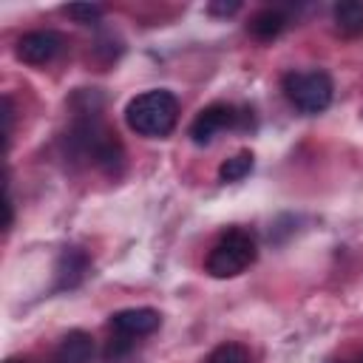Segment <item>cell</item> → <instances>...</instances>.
Returning a JSON list of instances; mask_svg holds the SVG:
<instances>
[{
  "label": "cell",
  "instance_id": "cell-13",
  "mask_svg": "<svg viewBox=\"0 0 363 363\" xmlns=\"http://www.w3.org/2000/svg\"><path fill=\"white\" fill-rule=\"evenodd\" d=\"M204 363H252V357H250V349L247 346H241L235 340H224V343H218L204 357Z\"/></svg>",
  "mask_w": 363,
  "mask_h": 363
},
{
  "label": "cell",
  "instance_id": "cell-9",
  "mask_svg": "<svg viewBox=\"0 0 363 363\" xmlns=\"http://www.w3.org/2000/svg\"><path fill=\"white\" fill-rule=\"evenodd\" d=\"M88 267H91V261H88V255L79 247H65L60 252V261H57V269H54L57 272V289L77 286L85 278Z\"/></svg>",
  "mask_w": 363,
  "mask_h": 363
},
{
  "label": "cell",
  "instance_id": "cell-6",
  "mask_svg": "<svg viewBox=\"0 0 363 363\" xmlns=\"http://www.w3.org/2000/svg\"><path fill=\"white\" fill-rule=\"evenodd\" d=\"M250 113L247 108H238L233 102H213L207 108H201L193 122H190V139L196 145H210L221 130H230V128H241L250 122Z\"/></svg>",
  "mask_w": 363,
  "mask_h": 363
},
{
  "label": "cell",
  "instance_id": "cell-11",
  "mask_svg": "<svg viewBox=\"0 0 363 363\" xmlns=\"http://www.w3.org/2000/svg\"><path fill=\"white\" fill-rule=\"evenodd\" d=\"M335 28L343 37H363V3L360 0H343L332 9Z\"/></svg>",
  "mask_w": 363,
  "mask_h": 363
},
{
  "label": "cell",
  "instance_id": "cell-17",
  "mask_svg": "<svg viewBox=\"0 0 363 363\" xmlns=\"http://www.w3.org/2000/svg\"><path fill=\"white\" fill-rule=\"evenodd\" d=\"M238 9H241L238 0H233V3H210V6H207V11H210V14H218V17H230V14H235Z\"/></svg>",
  "mask_w": 363,
  "mask_h": 363
},
{
  "label": "cell",
  "instance_id": "cell-4",
  "mask_svg": "<svg viewBox=\"0 0 363 363\" xmlns=\"http://www.w3.org/2000/svg\"><path fill=\"white\" fill-rule=\"evenodd\" d=\"M255 255H258L255 235L244 227H230L210 247L204 258V269L213 278H235L255 261Z\"/></svg>",
  "mask_w": 363,
  "mask_h": 363
},
{
  "label": "cell",
  "instance_id": "cell-10",
  "mask_svg": "<svg viewBox=\"0 0 363 363\" xmlns=\"http://www.w3.org/2000/svg\"><path fill=\"white\" fill-rule=\"evenodd\" d=\"M284 28H286V11H284V9H275V6L258 9V11L250 17V23H247V31H250L255 40H261V43L275 40Z\"/></svg>",
  "mask_w": 363,
  "mask_h": 363
},
{
  "label": "cell",
  "instance_id": "cell-7",
  "mask_svg": "<svg viewBox=\"0 0 363 363\" xmlns=\"http://www.w3.org/2000/svg\"><path fill=\"white\" fill-rule=\"evenodd\" d=\"M62 48H65V37L60 31H54V28H34V31H26L17 40L14 54H17L20 62L40 68V65L54 62L62 54Z\"/></svg>",
  "mask_w": 363,
  "mask_h": 363
},
{
  "label": "cell",
  "instance_id": "cell-3",
  "mask_svg": "<svg viewBox=\"0 0 363 363\" xmlns=\"http://www.w3.org/2000/svg\"><path fill=\"white\" fill-rule=\"evenodd\" d=\"M162 323V315L150 306L119 309L108 320V343H105V363H119L128 357L139 337H147Z\"/></svg>",
  "mask_w": 363,
  "mask_h": 363
},
{
  "label": "cell",
  "instance_id": "cell-15",
  "mask_svg": "<svg viewBox=\"0 0 363 363\" xmlns=\"http://www.w3.org/2000/svg\"><path fill=\"white\" fill-rule=\"evenodd\" d=\"M3 119H6V147H9L14 136V102L9 94H3Z\"/></svg>",
  "mask_w": 363,
  "mask_h": 363
},
{
  "label": "cell",
  "instance_id": "cell-14",
  "mask_svg": "<svg viewBox=\"0 0 363 363\" xmlns=\"http://www.w3.org/2000/svg\"><path fill=\"white\" fill-rule=\"evenodd\" d=\"M68 17H74L77 23H82V26H91V23H96L99 17H102V6H96V3H71V6H65L62 9Z\"/></svg>",
  "mask_w": 363,
  "mask_h": 363
},
{
  "label": "cell",
  "instance_id": "cell-12",
  "mask_svg": "<svg viewBox=\"0 0 363 363\" xmlns=\"http://www.w3.org/2000/svg\"><path fill=\"white\" fill-rule=\"evenodd\" d=\"M252 159H255L252 150H238L235 156H230V159H224L218 164V179L221 182H241L244 176H250Z\"/></svg>",
  "mask_w": 363,
  "mask_h": 363
},
{
  "label": "cell",
  "instance_id": "cell-16",
  "mask_svg": "<svg viewBox=\"0 0 363 363\" xmlns=\"http://www.w3.org/2000/svg\"><path fill=\"white\" fill-rule=\"evenodd\" d=\"M326 363H363V346H349L340 349L335 357H329Z\"/></svg>",
  "mask_w": 363,
  "mask_h": 363
},
{
  "label": "cell",
  "instance_id": "cell-2",
  "mask_svg": "<svg viewBox=\"0 0 363 363\" xmlns=\"http://www.w3.org/2000/svg\"><path fill=\"white\" fill-rule=\"evenodd\" d=\"M125 122L136 136L164 139L179 122V99L167 88L142 91L125 105Z\"/></svg>",
  "mask_w": 363,
  "mask_h": 363
},
{
  "label": "cell",
  "instance_id": "cell-18",
  "mask_svg": "<svg viewBox=\"0 0 363 363\" xmlns=\"http://www.w3.org/2000/svg\"><path fill=\"white\" fill-rule=\"evenodd\" d=\"M6 233L14 227V196H11V184L6 182Z\"/></svg>",
  "mask_w": 363,
  "mask_h": 363
},
{
  "label": "cell",
  "instance_id": "cell-8",
  "mask_svg": "<svg viewBox=\"0 0 363 363\" xmlns=\"http://www.w3.org/2000/svg\"><path fill=\"white\" fill-rule=\"evenodd\" d=\"M91 360H94V337L82 329H74L57 343L48 363H91Z\"/></svg>",
  "mask_w": 363,
  "mask_h": 363
},
{
  "label": "cell",
  "instance_id": "cell-1",
  "mask_svg": "<svg viewBox=\"0 0 363 363\" xmlns=\"http://www.w3.org/2000/svg\"><path fill=\"white\" fill-rule=\"evenodd\" d=\"M71 122L62 133V156L88 164L111 179L125 170V145L119 133L105 122V96L96 88H77L68 99Z\"/></svg>",
  "mask_w": 363,
  "mask_h": 363
},
{
  "label": "cell",
  "instance_id": "cell-19",
  "mask_svg": "<svg viewBox=\"0 0 363 363\" xmlns=\"http://www.w3.org/2000/svg\"><path fill=\"white\" fill-rule=\"evenodd\" d=\"M6 363H26V360H20V357H9Z\"/></svg>",
  "mask_w": 363,
  "mask_h": 363
},
{
  "label": "cell",
  "instance_id": "cell-5",
  "mask_svg": "<svg viewBox=\"0 0 363 363\" xmlns=\"http://www.w3.org/2000/svg\"><path fill=\"white\" fill-rule=\"evenodd\" d=\"M281 91L286 96V102L306 116L323 113L332 105L335 96V82L326 71L320 68H309V71H286L281 77Z\"/></svg>",
  "mask_w": 363,
  "mask_h": 363
}]
</instances>
